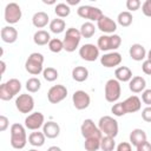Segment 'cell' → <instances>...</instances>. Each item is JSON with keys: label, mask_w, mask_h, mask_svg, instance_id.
<instances>
[{"label": "cell", "mask_w": 151, "mask_h": 151, "mask_svg": "<svg viewBox=\"0 0 151 151\" xmlns=\"http://www.w3.org/2000/svg\"><path fill=\"white\" fill-rule=\"evenodd\" d=\"M27 134L25 125L14 123L11 126V145L15 150H21L26 146Z\"/></svg>", "instance_id": "1"}, {"label": "cell", "mask_w": 151, "mask_h": 151, "mask_svg": "<svg viewBox=\"0 0 151 151\" xmlns=\"http://www.w3.org/2000/svg\"><path fill=\"white\" fill-rule=\"evenodd\" d=\"M98 127L103 134L116 138L118 134V122L111 116H103L98 122Z\"/></svg>", "instance_id": "2"}, {"label": "cell", "mask_w": 151, "mask_h": 151, "mask_svg": "<svg viewBox=\"0 0 151 151\" xmlns=\"http://www.w3.org/2000/svg\"><path fill=\"white\" fill-rule=\"evenodd\" d=\"M42 65H44V55L41 53L34 52L28 55V58L25 63V68L29 74L38 76L44 71Z\"/></svg>", "instance_id": "3"}, {"label": "cell", "mask_w": 151, "mask_h": 151, "mask_svg": "<svg viewBox=\"0 0 151 151\" xmlns=\"http://www.w3.org/2000/svg\"><path fill=\"white\" fill-rule=\"evenodd\" d=\"M80 39H81V34H80V31L79 29H77L74 27L67 28L66 29V33H65V38L63 40L64 50L66 52H73V51H76V48L79 46Z\"/></svg>", "instance_id": "4"}, {"label": "cell", "mask_w": 151, "mask_h": 151, "mask_svg": "<svg viewBox=\"0 0 151 151\" xmlns=\"http://www.w3.org/2000/svg\"><path fill=\"white\" fill-rule=\"evenodd\" d=\"M122 93V87H120V83L117 79H109L105 84V91H104V96L105 99L109 103H116Z\"/></svg>", "instance_id": "5"}, {"label": "cell", "mask_w": 151, "mask_h": 151, "mask_svg": "<svg viewBox=\"0 0 151 151\" xmlns=\"http://www.w3.org/2000/svg\"><path fill=\"white\" fill-rule=\"evenodd\" d=\"M77 13H78V15L80 18L88 19L91 22L92 21H96L97 22V21H99L104 17V14H103V12H101L100 8L94 7V6H90V5H83V6H80L77 9Z\"/></svg>", "instance_id": "6"}, {"label": "cell", "mask_w": 151, "mask_h": 151, "mask_svg": "<svg viewBox=\"0 0 151 151\" xmlns=\"http://www.w3.org/2000/svg\"><path fill=\"white\" fill-rule=\"evenodd\" d=\"M80 132L81 136L85 139H90V138H97V139H101L103 138V133L99 130V127L94 124V122L92 119H85L80 126Z\"/></svg>", "instance_id": "7"}, {"label": "cell", "mask_w": 151, "mask_h": 151, "mask_svg": "<svg viewBox=\"0 0 151 151\" xmlns=\"http://www.w3.org/2000/svg\"><path fill=\"white\" fill-rule=\"evenodd\" d=\"M21 8L17 2H9L6 5L5 7V21L9 25H14L17 22H19V20L21 19Z\"/></svg>", "instance_id": "8"}, {"label": "cell", "mask_w": 151, "mask_h": 151, "mask_svg": "<svg viewBox=\"0 0 151 151\" xmlns=\"http://www.w3.org/2000/svg\"><path fill=\"white\" fill-rule=\"evenodd\" d=\"M15 107L21 113H31L34 109V99L31 94H19L15 99Z\"/></svg>", "instance_id": "9"}, {"label": "cell", "mask_w": 151, "mask_h": 151, "mask_svg": "<svg viewBox=\"0 0 151 151\" xmlns=\"http://www.w3.org/2000/svg\"><path fill=\"white\" fill-rule=\"evenodd\" d=\"M67 96V88L64 85H53L47 92V99L51 104H58L63 101Z\"/></svg>", "instance_id": "10"}, {"label": "cell", "mask_w": 151, "mask_h": 151, "mask_svg": "<svg viewBox=\"0 0 151 151\" xmlns=\"http://www.w3.org/2000/svg\"><path fill=\"white\" fill-rule=\"evenodd\" d=\"M45 124V117L41 112H33L25 118V127L31 131H38Z\"/></svg>", "instance_id": "11"}, {"label": "cell", "mask_w": 151, "mask_h": 151, "mask_svg": "<svg viewBox=\"0 0 151 151\" xmlns=\"http://www.w3.org/2000/svg\"><path fill=\"white\" fill-rule=\"evenodd\" d=\"M79 55L85 61H96L99 57V48L94 44H85L79 48Z\"/></svg>", "instance_id": "12"}, {"label": "cell", "mask_w": 151, "mask_h": 151, "mask_svg": "<svg viewBox=\"0 0 151 151\" xmlns=\"http://www.w3.org/2000/svg\"><path fill=\"white\" fill-rule=\"evenodd\" d=\"M72 101H73V105L77 110H85L90 106L91 98H90V94L87 92H85L83 90H78L73 93Z\"/></svg>", "instance_id": "13"}, {"label": "cell", "mask_w": 151, "mask_h": 151, "mask_svg": "<svg viewBox=\"0 0 151 151\" xmlns=\"http://www.w3.org/2000/svg\"><path fill=\"white\" fill-rule=\"evenodd\" d=\"M100 63L104 67H116L122 63V54L118 52H109L100 57Z\"/></svg>", "instance_id": "14"}, {"label": "cell", "mask_w": 151, "mask_h": 151, "mask_svg": "<svg viewBox=\"0 0 151 151\" xmlns=\"http://www.w3.org/2000/svg\"><path fill=\"white\" fill-rule=\"evenodd\" d=\"M97 28H99L104 33H114L117 29V24L109 17L104 15L99 21H97Z\"/></svg>", "instance_id": "15"}, {"label": "cell", "mask_w": 151, "mask_h": 151, "mask_svg": "<svg viewBox=\"0 0 151 151\" xmlns=\"http://www.w3.org/2000/svg\"><path fill=\"white\" fill-rule=\"evenodd\" d=\"M0 37H1V40L4 42H6V44H13L18 39V31L13 26H5V27L1 28Z\"/></svg>", "instance_id": "16"}, {"label": "cell", "mask_w": 151, "mask_h": 151, "mask_svg": "<svg viewBox=\"0 0 151 151\" xmlns=\"http://www.w3.org/2000/svg\"><path fill=\"white\" fill-rule=\"evenodd\" d=\"M123 105H124V109H125L126 113H134V112L140 110L142 100L137 96H131V97L126 98L123 101Z\"/></svg>", "instance_id": "17"}, {"label": "cell", "mask_w": 151, "mask_h": 151, "mask_svg": "<svg viewBox=\"0 0 151 151\" xmlns=\"http://www.w3.org/2000/svg\"><path fill=\"white\" fill-rule=\"evenodd\" d=\"M129 54L131 57V59H133L134 61H142L146 58V50L142 44H133L130 46L129 50Z\"/></svg>", "instance_id": "18"}, {"label": "cell", "mask_w": 151, "mask_h": 151, "mask_svg": "<svg viewBox=\"0 0 151 151\" xmlns=\"http://www.w3.org/2000/svg\"><path fill=\"white\" fill-rule=\"evenodd\" d=\"M42 132L46 136V138H50V139H54L59 136L60 133V126L58 125V123L53 122V120H50V122H46L42 126Z\"/></svg>", "instance_id": "19"}, {"label": "cell", "mask_w": 151, "mask_h": 151, "mask_svg": "<svg viewBox=\"0 0 151 151\" xmlns=\"http://www.w3.org/2000/svg\"><path fill=\"white\" fill-rule=\"evenodd\" d=\"M145 87H146V81L140 76L132 77V79L129 81V88L133 93H140L145 90Z\"/></svg>", "instance_id": "20"}, {"label": "cell", "mask_w": 151, "mask_h": 151, "mask_svg": "<svg viewBox=\"0 0 151 151\" xmlns=\"http://www.w3.org/2000/svg\"><path fill=\"white\" fill-rule=\"evenodd\" d=\"M145 140H147V139H146V133H145L144 130L134 129V130L131 131V133H130V144L131 145L137 147L138 145H140Z\"/></svg>", "instance_id": "21"}, {"label": "cell", "mask_w": 151, "mask_h": 151, "mask_svg": "<svg viewBox=\"0 0 151 151\" xmlns=\"http://www.w3.org/2000/svg\"><path fill=\"white\" fill-rule=\"evenodd\" d=\"M48 21H50L48 14L42 12V11L34 13V15L32 17V24L37 28H44L45 26H47Z\"/></svg>", "instance_id": "22"}, {"label": "cell", "mask_w": 151, "mask_h": 151, "mask_svg": "<svg viewBox=\"0 0 151 151\" xmlns=\"http://www.w3.org/2000/svg\"><path fill=\"white\" fill-rule=\"evenodd\" d=\"M114 76H116V79L120 83H126V81H130L132 79V71L127 67V66H119L116 68L114 71Z\"/></svg>", "instance_id": "23"}, {"label": "cell", "mask_w": 151, "mask_h": 151, "mask_svg": "<svg viewBox=\"0 0 151 151\" xmlns=\"http://www.w3.org/2000/svg\"><path fill=\"white\" fill-rule=\"evenodd\" d=\"M33 41L35 45L38 46H44V45H47L50 41H51V35L47 31H44V29H39L34 33L33 35Z\"/></svg>", "instance_id": "24"}, {"label": "cell", "mask_w": 151, "mask_h": 151, "mask_svg": "<svg viewBox=\"0 0 151 151\" xmlns=\"http://www.w3.org/2000/svg\"><path fill=\"white\" fill-rule=\"evenodd\" d=\"M45 139H46V136L44 134V132H39V131H33L28 136V143L35 147L42 146L45 144Z\"/></svg>", "instance_id": "25"}, {"label": "cell", "mask_w": 151, "mask_h": 151, "mask_svg": "<svg viewBox=\"0 0 151 151\" xmlns=\"http://www.w3.org/2000/svg\"><path fill=\"white\" fill-rule=\"evenodd\" d=\"M72 78L78 83H83L88 78V70L84 66H76L72 70Z\"/></svg>", "instance_id": "26"}, {"label": "cell", "mask_w": 151, "mask_h": 151, "mask_svg": "<svg viewBox=\"0 0 151 151\" xmlns=\"http://www.w3.org/2000/svg\"><path fill=\"white\" fill-rule=\"evenodd\" d=\"M5 86L8 90V92L12 94V97H15L21 90V83L19 79H15V78H12L8 81H6Z\"/></svg>", "instance_id": "27"}, {"label": "cell", "mask_w": 151, "mask_h": 151, "mask_svg": "<svg viewBox=\"0 0 151 151\" xmlns=\"http://www.w3.org/2000/svg\"><path fill=\"white\" fill-rule=\"evenodd\" d=\"M50 29H51L52 33L60 34V33H63L66 29V24H65V21L63 19L55 18V19H53L50 22Z\"/></svg>", "instance_id": "28"}, {"label": "cell", "mask_w": 151, "mask_h": 151, "mask_svg": "<svg viewBox=\"0 0 151 151\" xmlns=\"http://www.w3.org/2000/svg\"><path fill=\"white\" fill-rule=\"evenodd\" d=\"M80 34L83 38H92L96 33V26L91 21H86L80 26Z\"/></svg>", "instance_id": "29"}, {"label": "cell", "mask_w": 151, "mask_h": 151, "mask_svg": "<svg viewBox=\"0 0 151 151\" xmlns=\"http://www.w3.org/2000/svg\"><path fill=\"white\" fill-rule=\"evenodd\" d=\"M132 20H133V17H132L131 12H129V11L120 12L118 14V18H117L118 24L120 26H123V27H129L132 24Z\"/></svg>", "instance_id": "30"}, {"label": "cell", "mask_w": 151, "mask_h": 151, "mask_svg": "<svg viewBox=\"0 0 151 151\" xmlns=\"http://www.w3.org/2000/svg\"><path fill=\"white\" fill-rule=\"evenodd\" d=\"M97 47L99 48V51H111L112 50V45H111V35H101L98 38L97 41Z\"/></svg>", "instance_id": "31"}, {"label": "cell", "mask_w": 151, "mask_h": 151, "mask_svg": "<svg viewBox=\"0 0 151 151\" xmlns=\"http://www.w3.org/2000/svg\"><path fill=\"white\" fill-rule=\"evenodd\" d=\"M54 13L58 18L63 19V18H66L70 15L71 13V8L67 4H64V2H60V4H57L55 7H54Z\"/></svg>", "instance_id": "32"}, {"label": "cell", "mask_w": 151, "mask_h": 151, "mask_svg": "<svg viewBox=\"0 0 151 151\" xmlns=\"http://www.w3.org/2000/svg\"><path fill=\"white\" fill-rule=\"evenodd\" d=\"M116 147V142L113 137H109V136H103L101 140H100V149L103 151H113Z\"/></svg>", "instance_id": "33"}, {"label": "cell", "mask_w": 151, "mask_h": 151, "mask_svg": "<svg viewBox=\"0 0 151 151\" xmlns=\"http://www.w3.org/2000/svg\"><path fill=\"white\" fill-rule=\"evenodd\" d=\"M40 87H41V81L35 77H32L26 81V90L31 93L38 92L40 90Z\"/></svg>", "instance_id": "34"}, {"label": "cell", "mask_w": 151, "mask_h": 151, "mask_svg": "<svg viewBox=\"0 0 151 151\" xmlns=\"http://www.w3.org/2000/svg\"><path fill=\"white\" fill-rule=\"evenodd\" d=\"M42 77H44V79L46 81L52 83V81L57 80V78L59 77V73H58V71L54 67H46L42 71Z\"/></svg>", "instance_id": "35"}, {"label": "cell", "mask_w": 151, "mask_h": 151, "mask_svg": "<svg viewBox=\"0 0 151 151\" xmlns=\"http://www.w3.org/2000/svg\"><path fill=\"white\" fill-rule=\"evenodd\" d=\"M100 140L101 139H97V138L85 139V143H84L85 150L86 151H98L100 149Z\"/></svg>", "instance_id": "36"}, {"label": "cell", "mask_w": 151, "mask_h": 151, "mask_svg": "<svg viewBox=\"0 0 151 151\" xmlns=\"http://www.w3.org/2000/svg\"><path fill=\"white\" fill-rule=\"evenodd\" d=\"M48 48L51 52L53 53H59L64 50V44H63V40L58 39V38H54V39H51V41L48 42Z\"/></svg>", "instance_id": "37"}, {"label": "cell", "mask_w": 151, "mask_h": 151, "mask_svg": "<svg viewBox=\"0 0 151 151\" xmlns=\"http://www.w3.org/2000/svg\"><path fill=\"white\" fill-rule=\"evenodd\" d=\"M111 112H112L116 117H122V116L126 114V111H125V109H124L123 101H122V103H116V104H113V106L111 107Z\"/></svg>", "instance_id": "38"}, {"label": "cell", "mask_w": 151, "mask_h": 151, "mask_svg": "<svg viewBox=\"0 0 151 151\" xmlns=\"http://www.w3.org/2000/svg\"><path fill=\"white\" fill-rule=\"evenodd\" d=\"M142 2L139 0H127L126 1V8L129 9V12H136L140 8Z\"/></svg>", "instance_id": "39"}, {"label": "cell", "mask_w": 151, "mask_h": 151, "mask_svg": "<svg viewBox=\"0 0 151 151\" xmlns=\"http://www.w3.org/2000/svg\"><path fill=\"white\" fill-rule=\"evenodd\" d=\"M13 97H12V94L8 92V90L6 88V86H5V83L4 84H1L0 85V99L1 100H11Z\"/></svg>", "instance_id": "40"}, {"label": "cell", "mask_w": 151, "mask_h": 151, "mask_svg": "<svg viewBox=\"0 0 151 151\" xmlns=\"http://www.w3.org/2000/svg\"><path fill=\"white\" fill-rule=\"evenodd\" d=\"M111 45H112V51L114 52V50L119 48V46L122 45V38L118 34H112L111 35Z\"/></svg>", "instance_id": "41"}, {"label": "cell", "mask_w": 151, "mask_h": 151, "mask_svg": "<svg viewBox=\"0 0 151 151\" xmlns=\"http://www.w3.org/2000/svg\"><path fill=\"white\" fill-rule=\"evenodd\" d=\"M142 101L147 106H151V88L144 90L142 92Z\"/></svg>", "instance_id": "42"}, {"label": "cell", "mask_w": 151, "mask_h": 151, "mask_svg": "<svg viewBox=\"0 0 151 151\" xmlns=\"http://www.w3.org/2000/svg\"><path fill=\"white\" fill-rule=\"evenodd\" d=\"M142 12L145 17L151 18V0H145L144 4L142 5Z\"/></svg>", "instance_id": "43"}, {"label": "cell", "mask_w": 151, "mask_h": 151, "mask_svg": "<svg viewBox=\"0 0 151 151\" xmlns=\"http://www.w3.org/2000/svg\"><path fill=\"white\" fill-rule=\"evenodd\" d=\"M142 118L146 123H151V106H146L142 110Z\"/></svg>", "instance_id": "44"}, {"label": "cell", "mask_w": 151, "mask_h": 151, "mask_svg": "<svg viewBox=\"0 0 151 151\" xmlns=\"http://www.w3.org/2000/svg\"><path fill=\"white\" fill-rule=\"evenodd\" d=\"M8 126H9V120H8V118H7L6 116L1 114V116H0V131H1V132L6 131Z\"/></svg>", "instance_id": "45"}, {"label": "cell", "mask_w": 151, "mask_h": 151, "mask_svg": "<svg viewBox=\"0 0 151 151\" xmlns=\"http://www.w3.org/2000/svg\"><path fill=\"white\" fill-rule=\"evenodd\" d=\"M142 70H143V72H144L145 74L151 76V61L147 60V59L144 60L143 64H142Z\"/></svg>", "instance_id": "46"}, {"label": "cell", "mask_w": 151, "mask_h": 151, "mask_svg": "<svg viewBox=\"0 0 151 151\" xmlns=\"http://www.w3.org/2000/svg\"><path fill=\"white\" fill-rule=\"evenodd\" d=\"M117 151H132L131 144L127 143V142H122V143L118 144V146H117Z\"/></svg>", "instance_id": "47"}, {"label": "cell", "mask_w": 151, "mask_h": 151, "mask_svg": "<svg viewBox=\"0 0 151 151\" xmlns=\"http://www.w3.org/2000/svg\"><path fill=\"white\" fill-rule=\"evenodd\" d=\"M137 151H151V143L145 140L144 143H142L140 145H138L137 147Z\"/></svg>", "instance_id": "48"}, {"label": "cell", "mask_w": 151, "mask_h": 151, "mask_svg": "<svg viewBox=\"0 0 151 151\" xmlns=\"http://www.w3.org/2000/svg\"><path fill=\"white\" fill-rule=\"evenodd\" d=\"M80 2V0H67L66 1V4L68 5V6H72V5H78Z\"/></svg>", "instance_id": "49"}, {"label": "cell", "mask_w": 151, "mask_h": 151, "mask_svg": "<svg viewBox=\"0 0 151 151\" xmlns=\"http://www.w3.org/2000/svg\"><path fill=\"white\" fill-rule=\"evenodd\" d=\"M0 66H1V74H4L5 73V70H6V63L4 60H1L0 61Z\"/></svg>", "instance_id": "50"}, {"label": "cell", "mask_w": 151, "mask_h": 151, "mask_svg": "<svg viewBox=\"0 0 151 151\" xmlns=\"http://www.w3.org/2000/svg\"><path fill=\"white\" fill-rule=\"evenodd\" d=\"M47 151H63V150H61L59 146H54V145H53V146H50V147L47 149Z\"/></svg>", "instance_id": "51"}, {"label": "cell", "mask_w": 151, "mask_h": 151, "mask_svg": "<svg viewBox=\"0 0 151 151\" xmlns=\"http://www.w3.org/2000/svg\"><path fill=\"white\" fill-rule=\"evenodd\" d=\"M42 2H44V4H46V5H52V4H54L55 1H53V0H52V1H46V0H42Z\"/></svg>", "instance_id": "52"}, {"label": "cell", "mask_w": 151, "mask_h": 151, "mask_svg": "<svg viewBox=\"0 0 151 151\" xmlns=\"http://www.w3.org/2000/svg\"><path fill=\"white\" fill-rule=\"evenodd\" d=\"M146 58H147V60H150V61H151V50L147 52V54H146Z\"/></svg>", "instance_id": "53"}, {"label": "cell", "mask_w": 151, "mask_h": 151, "mask_svg": "<svg viewBox=\"0 0 151 151\" xmlns=\"http://www.w3.org/2000/svg\"><path fill=\"white\" fill-rule=\"evenodd\" d=\"M28 151H38V150H35V149H32V150H28Z\"/></svg>", "instance_id": "54"}]
</instances>
